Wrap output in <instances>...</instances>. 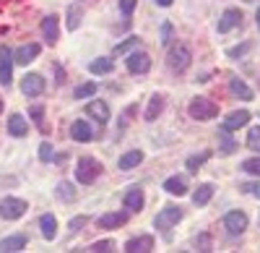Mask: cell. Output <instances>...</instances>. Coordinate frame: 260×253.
Instances as JSON below:
<instances>
[{
	"label": "cell",
	"instance_id": "1",
	"mask_svg": "<svg viewBox=\"0 0 260 253\" xmlns=\"http://www.w3.org/2000/svg\"><path fill=\"white\" fill-rule=\"evenodd\" d=\"M99 175H102L99 159H94V157H81V159H78V164H76V180H78L81 185L94 183Z\"/></svg>",
	"mask_w": 260,
	"mask_h": 253
},
{
	"label": "cell",
	"instance_id": "2",
	"mask_svg": "<svg viewBox=\"0 0 260 253\" xmlns=\"http://www.w3.org/2000/svg\"><path fill=\"white\" fill-rule=\"evenodd\" d=\"M187 113H190L192 120H211V118L219 115V104L211 102L208 97H198V99H192V102H190Z\"/></svg>",
	"mask_w": 260,
	"mask_h": 253
},
{
	"label": "cell",
	"instance_id": "3",
	"mask_svg": "<svg viewBox=\"0 0 260 253\" xmlns=\"http://www.w3.org/2000/svg\"><path fill=\"white\" fill-rule=\"evenodd\" d=\"M190 60H192L190 47H187V45H177V47H172V50H169V55H167V66H169V71L182 73V71H187Z\"/></svg>",
	"mask_w": 260,
	"mask_h": 253
},
{
	"label": "cell",
	"instance_id": "4",
	"mask_svg": "<svg viewBox=\"0 0 260 253\" xmlns=\"http://www.w3.org/2000/svg\"><path fill=\"white\" fill-rule=\"evenodd\" d=\"M26 209H29V204L24 199L8 196V199L0 201V217H3V219H21L26 214Z\"/></svg>",
	"mask_w": 260,
	"mask_h": 253
},
{
	"label": "cell",
	"instance_id": "5",
	"mask_svg": "<svg viewBox=\"0 0 260 253\" xmlns=\"http://www.w3.org/2000/svg\"><path fill=\"white\" fill-rule=\"evenodd\" d=\"M180 219H182V209H180V206H164L161 212L156 214V219H154V227L167 233L169 227H177Z\"/></svg>",
	"mask_w": 260,
	"mask_h": 253
},
{
	"label": "cell",
	"instance_id": "6",
	"mask_svg": "<svg viewBox=\"0 0 260 253\" xmlns=\"http://www.w3.org/2000/svg\"><path fill=\"white\" fill-rule=\"evenodd\" d=\"M224 230H226V233H229L232 238L242 235L245 230H247V214H245V212H240V209L229 212V214L224 217Z\"/></svg>",
	"mask_w": 260,
	"mask_h": 253
},
{
	"label": "cell",
	"instance_id": "7",
	"mask_svg": "<svg viewBox=\"0 0 260 253\" xmlns=\"http://www.w3.org/2000/svg\"><path fill=\"white\" fill-rule=\"evenodd\" d=\"M242 24V11L240 8H226L219 18V24H216V29H219V34H226L232 29H237Z\"/></svg>",
	"mask_w": 260,
	"mask_h": 253
},
{
	"label": "cell",
	"instance_id": "8",
	"mask_svg": "<svg viewBox=\"0 0 260 253\" xmlns=\"http://www.w3.org/2000/svg\"><path fill=\"white\" fill-rule=\"evenodd\" d=\"M21 92H24L26 97H39L42 92H45V78H42L39 73H26L24 78H21Z\"/></svg>",
	"mask_w": 260,
	"mask_h": 253
},
{
	"label": "cell",
	"instance_id": "9",
	"mask_svg": "<svg viewBox=\"0 0 260 253\" xmlns=\"http://www.w3.org/2000/svg\"><path fill=\"white\" fill-rule=\"evenodd\" d=\"M127 71L136 73V76L148 73V71H151V58H148V52H130V55H127Z\"/></svg>",
	"mask_w": 260,
	"mask_h": 253
},
{
	"label": "cell",
	"instance_id": "10",
	"mask_svg": "<svg viewBox=\"0 0 260 253\" xmlns=\"http://www.w3.org/2000/svg\"><path fill=\"white\" fill-rule=\"evenodd\" d=\"M86 113H89L96 123H110V118H112V113H110V104L107 102H102V99H91L89 104H86Z\"/></svg>",
	"mask_w": 260,
	"mask_h": 253
},
{
	"label": "cell",
	"instance_id": "11",
	"mask_svg": "<svg viewBox=\"0 0 260 253\" xmlns=\"http://www.w3.org/2000/svg\"><path fill=\"white\" fill-rule=\"evenodd\" d=\"M42 37L47 39V45H55V42L60 39V18L55 13L42 18Z\"/></svg>",
	"mask_w": 260,
	"mask_h": 253
},
{
	"label": "cell",
	"instance_id": "12",
	"mask_svg": "<svg viewBox=\"0 0 260 253\" xmlns=\"http://www.w3.org/2000/svg\"><path fill=\"white\" fill-rule=\"evenodd\" d=\"M247 123H250V113H247V110H234V113H229V115H226V120H224L221 128H224V131H229V133H234V131L245 128Z\"/></svg>",
	"mask_w": 260,
	"mask_h": 253
},
{
	"label": "cell",
	"instance_id": "13",
	"mask_svg": "<svg viewBox=\"0 0 260 253\" xmlns=\"http://www.w3.org/2000/svg\"><path fill=\"white\" fill-rule=\"evenodd\" d=\"M71 138H73V141H81V144L91 141V138H94L91 123H86V120H73V125H71Z\"/></svg>",
	"mask_w": 260,
	"mask_h": 253
},
{
	"label": "cell",
	"instance_id": "14",
	"mask_svg": "<svg viewBox=\"0 0 260 253\" xmlns=\"http://www.w3.org/2000/svg\"><path fill=\"white\" fill-rule=\"evenodd\" d=\"M11 47H0V83L8 87L11 83V73H13V63H11Z\"/></svg>",
	"mask_w": 260,
	"mask_h": 253
},
{
	"label": "cell",
	"instance_id": "15",
	"mask_svg": "<svg viewBox=\"0 0 260 253\" xmlns=\"http://www.w3.org/2000/svg\"><path fill=\"white\" fill-rule=\"evenodd\" d=\"M125 250H127V253H148V250H154V238H151V235L130 238V240L125 243Z\"/></svg>",
	"mask_w": 260,
	"mask_h": 253
},
{
	"label": "cell",
	"instance_id": "16",
	"mask_svg": "<svg viewBox=\"0 0 260 253\" xmlns=\"http://www.w3.org/2000/svg\"><path fill=\"white\" fill-rule=\"evenodd\" d=\"M96 224H99L102 230H117V227L127 224V212H110V214L99 217Z\"/></svg>",
	"mask_w": 260,
	"mask_h": 253
},
{
	"label": "cell",
	"instance_id": "17",
	"mask_svg": "<svg viewBox=\"0 0 260 253\" xmlns=\"http://www.w3.org/2000/svg\"><path fill=\"white\" fill-rule=\"evenodd\" d=\"M122 204H125V209H127V212H143L146 196H143V191H141V188H130V191L125 193V199H122Z\"/></svg>",
	"mask_w": 260,
	"mask_h": 253
},
{
	"label": "cell",
	"instance_id": "18",
	"mask_svg": "<svg viewBox=\"0 0 260 253\" xmlns=\"http://www.w3.org/2000/svg\"><path fill=\"white\" fill-rule=\"evenodd\" d=\"M39 52H42V47L37 45V42H29V45H24V47H18V50H16L13 60L18 63V66H29V63H31Z\"/></svg>",
	"mask_w": 260,
	"mask_h": 253
},
{
	"label": "cell",
	"instance_id": "19",
	"mask_svg": "<svg viewBox=\"0 0 260 253\" xmlns=\"http://www.w3.org/2000/svg\"><path fill=\"white\" fill-rule=\"evenodd\" d=\"M143 162V152L141 149H130V152H125L122 157H120V162H117V167H120V170H136V167Z\"/></svg>",
	"mask_w": 260,
	"mask_h": 253
},
{
	"label": "cell",
	"instance_id": "20",
	"mask_svg": "<svg viewBox=\"0 0 260 253\" xmlns=\"http://www.w3.org/2000/svg\"><path fill=\"white\" fill-rule=\"evenodd\" d=\"M164 191L172 193V196H185L187 193V180L182 175H172L164 180Z\"/></svg>",
	"mask_w": 260,
	"mask_h": 253
},
{
	"label": "cell",
	"instance_id": "21",
	"mask_svg": "<svg viewBox=\"0 0 260 253\" xmlns=\"http://www.w3.org/2000/svg\"><path fill=\"white\" fill-rule=\"evenodd\" d=\"M39 230H42V238H45V240H55V235H57V219H55V214H42L39 217Z\"/></svg>",
	"mask_w": 260,
	"mask_h": 253
},
{
	"label": "cell",
	"instance_id": "22",
	"mask_svg": "<svg viewBox=\"0 0 260 253\" xmlns=\"http://www.w3.org/2000/svg\"><path fill=\"white\" fill-rule=\"evenodd\" d=\"M26 248V238L24 235H11L0 240V253H18Z\"/></svg>",
	"mask_w": 260,
	"mask_h": 253
},
{
	"label": "cell",
	"instance_id": "23",
	"mask_svg": "<svg viewBox=\"0 0 260 253\" xmlns=\"http://www.w3.org/2000/svg\"><path fill=\"white\" fill-rule=\"evenodd\" d=\"M8 133L16 136V138H24L29 133V123L24 120V115H11L8 120Z\"/></svg>",
	"mask_w": 260,
	"mask_h": 253
},
{
	"label": "cell",
	"instance_id": "24",
	"mask_svg": "<svg viewBox=\"0 0 260 253\" xmlns=\"http://www.w3.org/2000/svg\"><path fill=\"white\" fill-rule=\"evenodd\" d=\"M112 68H115V60L112 58H96V60L89 63V71L94 76H107V73H112Z\"/></svg>",
	"mask_w": 260,
	"mask_h": 253
},
{
	"label": "cell",
	"instance_id": "25",
	"mask_svg": "<svg viewBox=\"0 0 260 253\" xmlns=\"http://www.w3.org/2000/svg\"><path fill=\"white\" fill-rule=\"evenodd\" d=\"M161 110H164V94H154L148 99V107H146V120L148 123H154L159 115H161Z\"/></svg>",
	"mask_w": 260,
	"mask_h": 253
},
{
	"label": "cell",
	"instance_id": "26",
	"mask_svg": "<svg viewBox=\"0 0 260 253\" xmlns=\"http://www.w3.org/2000/svg\"><path fill=\"white\" fill-rule=\"evenodd\" d=\"M211 199H213V185L211 183H203V185H198L192 191V204L195 206H206Z\"/></svg>",
	"mask_w": 260,
	"mask_h": 253
},
{
	"label": "cell",
	"instance_id": "27",
	"mask_svg": "<svg viewBox=\"0 0 260 253\" xmlns=\"http://www.w3.org/2000/svg\"><path fill=\"white\" fill-rule=\"evenodd\" d=\"M55 196H57L60 201H65V204H73V201H76V188H73V183H68V180L57 183V185H55Z\"/></svg>",
	"mask_w": 260,
	"mask_h": 253
},
{
	"label": "cell",
	"instance_id": "28",
	"mask_svg": "<svg viewBox=\"0 0 260 253\" xmlns=\"http://www.w3.org/2000/svg\"><path fill=\"white\" fill-rule=\"evenodd\" d=\"M229 92L234 97H240V99H252V89L247 87L245 81H240V78H232L229 81Z\"/></svg>",
	"mask_w": 260,
	"mask_h": 253
},
{
	"label": "cell",
	"instance_id": "29",
	"mask_svg": "<svg viewBox=\"0 0 260 253\" xmlns=\"http://www.w3.org/2000/svg\"><path fill=\"white\" fill-rule=\"evenodd\" d=\"M65 16H68V29H71V32H76V29L81 26L83 11H81L78 6H71V8H68V13H65Z\"/></svg>",
	"mask_w": 260,
	"mask_h": 253
},
{
	"label": "cell",
	"instance_id": "30",
	"mask_svg": "<svg viewBox=\"0 0 260 253\" xmlns=\"http://www.w3.org/2000/svg\"><path fill=\"white\" fill-rule=\"evenodd\" d=\"M208 157H211L208 152H201V154H192V157H187V162H185V164H187V170H190V173H198Z\"/></svg>",
	"mask_w": 260,
	"mask_h": 253
},
{
	"label": "cell",
	"instance_id": "31",
	"mask_svg": "<svg viewBox=\"0 0 260 253\" xmlns=\"http://www.w3.org/2000/svg\"><path fill=\"white\" fill-rule=\"evenodd\" d=\"M219 144H221V154H232L234 149H237V144H234V138L229 136V131H219Z\"/></svg>",
	"mask_w": 260,
	"mask_h": 253
},
{
	"label": "cell",
	"instance_id": "32",
	"mask_svg": "<svg viewBox=\"0 0 260 253\" xmlns=\"http://www.w3.org/2000/svg\"><path fill=\"white\" fill-rule=\"evenodd\" d=\"M138 45H141V39H138V37H127L125 42L115 45V55H122V52H127V50H136Z\"/></svg>",
	"mask_w": 260,
	"mask_h": 253
},
{
	"label": "cell",
	"instance_id": "33",
	"mask_svg": "<svg viewBox=\"0 0 260 253\" xmlns=\"http://www.w3.org/2000/svg\"><path fill=\"white\" fill-rule=\"evenodd\" d=\"M94 92H96V83L89 81V83H81V87L73 92V97L76 99H86V97H94Z\"/></svg>",
	"mask_w": 260,
	"mask_h": 253
},
{
	"label": "cell",
	"instance_id": "34",
	"mask_svg": "<svg viewBox=\"0 0 260 253\" xmlns=\"http://www.w3.org/2000/svg\"><path fill=\"white\" fill-rule=\"evenodd\" d=\"M242 170H245L247 175H257V178H260V157L245 159V162H242Z\"/></svg>",
	"mask_w": 260,
	"mask_h": 253
},
{
	"label": "cell",
	"instance_id": "35",
	"mask_svg": "<svg viewBox=\"0 0 260 253\" xmlns=\"http://www.w3.org/2000/svg\"><path fill=\"white\" fill-rule=\"evenodd\" d=\"M247 146H250L252 152H257V154H260V125L250 128V133H247Z\"/></svg>",
	"mask_w": 260,
	"mask_h": 253
},
{
	"label": "cell",
	"instance_id": "36",
	"mask_svg": "<svg viewBox=\"0 0 260 253\" xmlns=\"http://www.w3.org/2000/svg\"><path fill=\"white\" fill-rule=\"evenodd\" d=\"M192 245H195V250H203V253H208V250H211V235L201 233L198 238L192 240Z\"/></svg>",
	"mask_w": 260,
	"mask_h": 253
},
{
	"label": "cell",
	"instance_id": "37",
	"mask_svg": "<svg viewBox=\"0 0 260 253\" xmlns=\"http://www.w3.org/2000/svg\"><path fill=\"white\" fill-rule=\"evenodd\" d=\"M39 159H42V162H52V159H55L52 144H39Z\"/></svg>",
	"mask_w": 260,
	"mask_h": 253
},
{
	"label": "cell",
	"instance_id": "38",
	"mask_svg": "<svg viewBox=\"0 0 260 253\" xmlns=\"http://www.w3.org/2000/svg\"><path fill=\"white\" fill-rule=\"evenodd\" d=\"M91 250L94 253H110V250H115V240H99L91 245Z\"/></svg>",
	"mask_w": 260,
	"mask_h": 253
},
{
	"label": "cell",
	"instance_id": "39",
	"mask_svg": "<svg viewBox=\"0 0 260 253\" xmlns=\"http://www.w3.org/2000/svg\"><path fill=\"white\" fill-rule=\"evenodd\" d=\"M250 47H252L250 42H245V45H240V47H229L226 55H229V58H242L245 52H250Z\"/></svg>",
	"mask_w": 260,
	"mask_h": 253
},
{
	"label": "cell",
	"instance_id": "40",
	"mask_svg": "<svg viewBox=\"0 0 260 253\" xmlns=\"http://www.w3.org/2000/svg\"><path fill=\"white\" fill-rule=\"evenodd\" d=\"M136 6H138V0H120V11H122V16H130L136 11Z\"/></svg>",
	"mask_w": 260,
	"mask_h": 253
},
{
	"label": "cell",
	"instance_id": "41",
	"mask_svg": "<svg viewBox=\"0 0 260 253\" xmlns=\"http://www.w3.org/2000/svg\"><path fill=\"white\" fill-rule=\"evenodd\" d=\"M161 45H169V42H172V24H169V21H164V24H161Z\"/></svg>",
	"mask_w": 260,
	"mask_h": 253
},
{
	"label": "cell",
	"instance_id": "42",
	"mask_svg": "<svg viewBox=\"0 0 260 253\" xmlns=\"http://www.w3.org/2000/svg\"><path fill=\"white\" fill-rule=\"evenodd\" d=\"M242 191L255 196V199H260V183H242Z\"/></svg>",
	"mask_w": 260,
	"mask_h": 253
},
{
	"label": "cell",
	"instance_id": "43",
	"mask_svg": "<svg viewBox=\"0 0 260 253\" xmlns=\"http://www.w3.org/2000/svg\"><path fill=\"white\" fill-rule=\"evenodd\" d=\"M86 222H89V217H83V214L76 217V219H71V224H68V227H71V233H78V230H81Z\"/></svg>",
	"mask_w": 260,
	"mask_h": 253
},
{
	"label": "cell",
	"instance_id": "44",
	"mask_svg": "<svg viewBox=\"0 0 260 253\" xmlns=\"http://www.w3.org/2000/svg\"><path fill=\"white\" fill-rule=\"evenodd\" d=\"M42 113H45V110H42V104H34V107H31V118L42 125Z\"/></svg>",
	"mask_w": 260,
	"mask_h": 253
},
{
	"label": "cell",
	"instance_id": "45",
	"mask_svg": "<svg viewBox=\"0 0 260 253\" xmlns=\"http://www.w3.org/2000/svg\"><path fill=\"white\" fill-rule=\"evenodd\" d=\"M154 3H156V6H161V8H169L172 3H175V0H154Z\"/></svg>",
	"mask_w": 260,
	"mask_h": 253
},
{
	"label": "cell",
	"instance_id": "46",
	"mask_svg": "<svg viewBox=\"0 0 260 253\" xmlns=\"http://www.w3.org/2000/svg\"><path fill=\"white\" fill-rule=\"evenodd\" d=\"M255 21H257V29H260V8H257V13H255Z\"/></svg>",
	"mask_w": 260,
	"mask_h": 253
},
{
	"label": "cell",
	"instance_id": "47",
	"mask_svg": "<svg viewBox=\"0 0 260 253\" xmlns=\"http://www.w3.org/2000/svg\"><path fill=\"white\" fill-rule=\"evenodd\" d=\"M0 113H3V99H0Z\"/></svg>",
	"mask_w": 260,
	"mask_h": 253
}]
</instances>
